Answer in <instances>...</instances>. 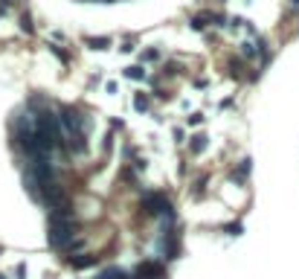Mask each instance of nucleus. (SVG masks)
<instances>
[{
    "mask_svg": "<svg viewBox=\"0 0 299 279\" xmlns=\"http://www.w3.org/2000/svg\"><path fill=\"white\" fill-rule=\"evenodd\" d=\"M90 44H93L96 49H105V47H108V38H99V41H90Z\"/></svg>",
    "mask_w": 299,
    "mask_h": 279,
    "instance_id": "nucleus-4",
    "label": "nucleus"
},
{
    "mask_svg": "<svg viewBox=\"0 0 299 279\" xmlns=\"http://www.w3.org/2000/svg\"><path fill=\"white\" fill-rule=\"evenodd\" d=\"M134 108H137V111H148V96L137 93V96H134Z\"/></svg>",
    "mask_w": 299,
    "mask_h": 279,
    "instance_id": "nucleus-1",
    "label": "nucleus"
},
{
    "mask_svg": "<svg viewBox=\"0 0 299 279\" xmlns=\"http://www.w3.org/2000/svg\"><path fill=\"white\" fill-rule=\"evenodd\" d=\"M142 58H145V61H154V58H160V52H157V49H148Z\"/></svg>",
    "mask_w": 299,
    "mask_h": 279,
    "instance_id": "nucleus-5",
    "label": "nucleus"
},
{
    "mask_svg": "<svg viewBox=\"0 0 299 279\" xmlns=\"http://www.w3.org/2000/svg\"><path fill=\"white\" fill-rule=\"evenodd\" d=\"M294 3H297V6H299V0H294Z\"/></svg>",
    "mask_w": 299,
    "mask_h": 279,
    "instance_id": "nucleus-6",
    "label": "nucleus"
},
{
    "mask_svg": "<svg viewBox=\"0 0 299 279\" xmlns=\"http://www.w3.org/2000/svg\"><path fill=\"white\" fill-rule=\"evenodd\" d=\"M204 148H206V140H204V137H195V140H192V151H195V154H201Z\"/></svg>",
    "mask_w": 299,
    "mask_h": 279,
    "instance_id": "nucleus-3",
    "label": "nucleus"
},
{
    "mask_svg": "<svg viewBox=\"0 0 299 279\" xmlns=\"http://www.w3.org/2000/svg\"><path fill=\"white\" fill-rule=\"evenodd\" d=\"M128 79H145V67H128Z\"/></svg>",
    "mask_w": 299,
    "mask_h": 279,
    "instance_id": "nucleus-2",
    "label": "nucleus"
}]
</instances>
